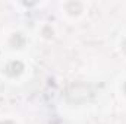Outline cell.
<instances>
[{"instance_id": "cell-1", "label": "cell", "mask_w": 126, "mask_h": 124, "mask_svg": "<svg viewBox=\"0 0 126 124\" xmlns=\"http://www.w3.org/2000/svg\"><path fill=\"white\" fill-rule=\"evenodd\" d=\"M79 89H81V85H73V86L69 89L67 98H69L72 102H78V96H82V101H85V99H88V98L91 96V91H90L88 86L84 85L82 91H79Z\"/></svg>"}, {"instance_id": "cell-2", "label": "cell", "mask_w": 126, "mask_h": 124, "mask_svg": "<svg viewBox=\"0 0 126 124\" xmlns=\"http://www.w3.org/2000/svg\"><path fill=\"white\" fill-rule=\"evenodd\" d=\"M1 124H13V123H10V121H6V123H1Z\"/></svg>"}]
</instances>
